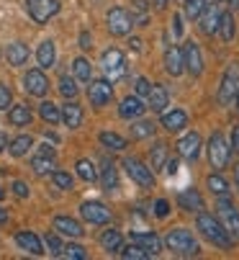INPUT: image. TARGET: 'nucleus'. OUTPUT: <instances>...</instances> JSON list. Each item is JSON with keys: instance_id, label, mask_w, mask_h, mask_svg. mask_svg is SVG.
Returning <instances> with one entry per match:
<instances>
[{"instance_id": "obj_5", "label": "nucleus", "mask_w": 239, "mask_h": 260, "mask_svg": "<svg viewBox=\"0 0 239 260\" xmlns=\"http://www.w3.org/2000/svg\"><path fill=\"white\" fill-rule=\"evenodd\" d=\"M239 93V62H231L221 78V85H219V103L221 106H229Z\"/></svg>"}, {"instance_id": "obj_42", "label": "nucleus", "mask_w": 239, "mask_h": 260, "mask_svg": "<svg viewBox=\"0 0 239 260\" xmlns=\"http://www.w3.org/2000/svg\"><path fill=\"white\" fill-rule=\"evenodd\" d=\"M59 93L64 95V98H75L77 95V83H75V78H59Z\"/></svg>"}, {"instance_id": "obj_49", "label": "nucleus", "mask_w": 239, "mask_h": 260, "mask_svg": "<svg viewBox=\"0 0 239 260\" xmlns=\"http://www.w3.org/2000/svg\"><path fill=\"white\" fill-rule=\"evenodd\" d=\"M134 88H136V95H142V98H147L149 95V80H144V78H139L136 83H134Z\"/></svg>"}, {"instance_id": "obj_24", "label": "nucleus", "mask_w": 239, "mask_h": 260, "mask_svg": "<svg viewBox=\"0 0 239 260\" xmlns=\"http://www.w3.org/2000/svg\"><path fill=\"white\" fill-rule=\"evenodd\" d=\"M162 126L167 129V132H180L183 126H188V114L185 111H167V114L162 116Z\"/></svg>"}, {"instance_id": "obj_36", "label": "nucleus", "mask_w": 239, "mask_h": 260, "mask_svg": "<svg viewBox=\"0 0 239 260\" xmlns=\"http://www.w3.org/2000/svg\"><path fill=\"white\" fill-rule=\"evenodd\" d=\"M39 114H42V119L49 121V124H57V121L62 119V111H59L52 101H44L42 106H39Z\"/></svg>"}, {"instance_id": "obj_3", "label": "nucleus", "mask_w": 239, "mask_h": 260, "mask_svg": "<svg viewBox=\"0 0 239 260\" xmlns=\"http://www.w3.org/2000/svg\"><path fill=\"white\" fill-rule=\"evenodd\" d=\"M229 157H231V147L226 142V137L221 132H214L211 139H209V162L214 170H224L229 165Z\"/></svg>"}, {"instance_id": "obj_7", "label": "nucleus", "mask_w": 239, "mask_h": 260, "mask_svg": "<svg viewBox=\"0 0 239 260\" xmlns=\"http://www.w3.org/2000/svg\"><path fill=\"white\" fill-rule=\"evenodd\" d=\"M106 21H108V31L113 36H129L134 28V16L126 8H111Z\"/></svg>"}, {"instance_id": "obj_54", "label": "nucleus", "mask_w": 239, "mask_h": 260, "mask_svg": "<svg viewBox=\"0 0 239 260\" xmlns=\"http://www.w3.org/2000/svg\"><path fill=\"white\" fill-rule=\"evenodd\" d=\"M221 3H226L231 11H239V0H221Z\"/></svg>"}, {"instance_id": "obj_60", "label": "nucleus", "mask_w": 239, "mask_h": 260, "mask_svg": "<svg viewBox=\"0 0 239 260\" xmlns=\"http://www.w3.org/2000/svg\"><path fill=\"white\" fill-rule=\"evenodd\" d=\"M0 199H3V188H0Z\"/></svg>"}, {"instance_id": "obj_37", "label": "nucleus", "mask_w": 239, "mask_h": 260, "mask_svg": "<svg viewBox=\"0 0 239 260\" xmlns=\"http://www.w3.org/2000/svg\"><path fill=\"white\" fill-rule=\"evenodd\" d=\"M206 185L211 188V193H216V196H226L229 193V183L219 175V173H214V175H209V180H206Z\"/></svg>"}, {"instance_id": "obj_22", "label": "nucleus", "mask_w": 239, "mask_h": 260, "mask_svg": "<svg viewBox=\"0 0 239 260\" xmlns=\"http://www.w3.org/2000/svg\"><path fill=\"white\" fill-rule=\"evenodd\" d=\"M147 101H149V108H152V111L162 114V111L167 108V103H170V95H167V90H165L162 85H152V88H149Z\"/></svg>"}, {"instance_id": "obj_12", "label": "nucleus", "mask_w": 239, "mask_h": 260, "mask_svg": "<svg viewBox=\"0 0 239 260\" xmlns=\"http://www.w3.org/2000/svg\"><path fill=\"white\" fill-rule=\"evenodd\" d=\"M183 62H185V70L193 78H198L203 72V54H201V49H198L195 42H188L183 47Z\"/></svg>"}, {"instance_id": "obj_13", "label": "nucleus", "mask_w": 239, "mask_h": 260, "mask_svg": "<svg viewBox=\"0 0 239 260\" xmlns=\"http://www.w3.org/2000/svg\"><path fill=\"white\" fill-rule=\"evenodd\" d=\"M219 16H221L219 3H214V0H206L201 16H198V21H201V23H198V26H201V31H203V34H216V28H219Z\"/></svg>"}, {"instance_id": "obj_59", "label": "nucleus", "mask_w": 239, "mask_h": 260, "mask_svg": "<svg viewBox=\"0 0 239 260\" xmlns=\"http://www.w3.org/2000/svg\"><path fill=\"white\" fill-rule=\"evenodd\" d=\"M234 180H236V188H239V165L234 168Z\"/></svg>"}, {"instance_id": "obj_18", "label": "nucleus", "mask_w": 239, "mask_h": 260, "mask_svg": "<svg viewBox=\"0 0 239 260\" xmlns=\"http://www.w3.org/2000/svg\"><path fill=\"white\" fill-rule=\"evenodd\" d=\"M144 103H142V98H136V95H129V98H124L121 101V106H118V114H121V119H139L142 114H144Z\"/></svg>"}, {"instance_id": "obj_31", "label": "nucleus", "mask_w": 239, "mask_h": 260, "mask_svg": "<svg viewBox=\"0 0 239 260\" xmlns=\"http://www.w3.org/2000/svg\"><path fill=\"white\" fill-rule=\"evenodd\" d=\"M8 121L13 124V126H26L28 121H31V111H28V106H11V111H8Z\"/></svg>"}, {"instance_id": "obj_43", "label": "nucleus", "mask_w": 239, "mask_h": 260, "mask_svg": "<svg viewBox=\"0 0 239 260\" xmlns=\"http://www.w3.org/2000/svg\"><path fill=\"white\" fill-rule=\"evenodd\" d=\"M203 6H206V0H185V16H188L190 21H195L198 16H201Z\"/></svg>"}, {"instance_id": "obj_32", "label": "nucleus", "mask_w": 239, "mask_h": 260, "mask_svg": "<svg viewBox=\"0 0 239 260\" xmlns=\"http://www.w3.org/2000/svg\"><path fill=\"white\" fill-rule=\"evenodd\" d=\"M31 144H33V139H31L28 134H21V137H16V139L8 144V152H11L13 157H23V155L31 150Z\"/></svg>"}, {"instance_id": "obj_4", "label": "nucleus", "mask_w": 239, "mask_h": 260, "mask_svg": "<svg viewBox=\"0 0 239 260\" xmlns=\"http://www.w3.org/2000/svg\"><path fill=\"white\" fill-rule=\"evenodd\" d=\"M219 221L224 224V230L229 232V237L234 240V242H239V211H236V206L226 199V196H219Z\"/></svg>"}, {"instance_id": "obj_38", "label": "nucleus", "mask_w": 239, "mask_h": 260, "mask_svg": "<svg viewBox=\"0 0 239 260\" xmlns=\"http://www.w3.org/2000/svg\"><path fill=\"white\" fill-rule=\"evenodd\" d=\"M118 252H121V257H126V260H147L149 257V252L142 247V245H129V247H121V250H118Z\"/></svg>"}, {"instance_id": "obj_19", "label": "nucleus", "mask_w": 239, "mask_h": 260, "mask_svg": "<svg viewBox=\"0 0 239 260\" xmlns=\"http://www.w3.org/2000/svg\"><path fill=\"white\" fill-rule=\"evenodd\" d=\"M16 245L21 250H26L28 255H42L44 252V242L39 240L36 235H31V232H18L16 235Z\"/></svg>"}, {"instance_id": "obj_14", "label": "nucleus", "mask_w": 239, "mask_h": 260, "mask_svg": "<svg viewBox=\"0 0 239 260\" xmlns=\"http://www.w3.org/2000/svg\"><path fill=\"white\" fill-rule=\"evenodd\" d=\"M88 98H90V103H93L95 108H103V106L113 98L111 83H108V80H93V83L88 85Z\"/></svg>"}, {"instance_id": "obj_45", "label": "nucleus", "mask_w": 239, "mask_h": 260, "mask_svg": "<svg viewBox=\"0 0 239 260\" xmlns=\"http://www.w3.org/2000/svg\"><path fill=\"white\" fill-rule=\"evenodd\" d=\"M131 3H134V11H136L134 23H147V11H149V3H147V0H131Z\"/></svg>"}, {"instance_id": "obj_50", "label": "nucleus", "mask_w": 239, "mask_h": 260, "mask_svg": "<svg viewBox=\"0 0 239 260\" xmlns=\"http://www.w3.org/2000/svg\"><path fill=\"white\" fill-rule=\"evenodd\" d=\"M13 193H16L18 199H26V196H28V188H26L23 180H16V183H13Z\"/></svg>"}, {"instance_id": "obj_8", "label": "nucleus", "mask_w": 239, "mask_h": 260, "mask_svg": "<svg viewBox=\"0 0 239 260\" xmlns=\"http://www.w3.org/2000/svg\"><path fill=\"white\" fill-rule=\"evenodd\" d=\"M54 168H57V150L52 144H39V152L31 160V170L36 175H52Z\"/></svg>"}, {"instance_id": "obj_26", "label": "nucleus", "mask_w": 239, "mask_h": 260, "mask_svg": "<svg viewBox=\"0 0 239 260\" xmlns=\"http://www.w3.org/2000/svg\"><path fill=\"white\" fill-rule=\"evenodd\" d=\"M54 230H59V235H67V237H80L83 235V227H80L75 219H70V216H57L54 219Z\"/></svg>"}, {"instance_id": "obj_11", "label": "nucleus", "mask_w": 239, "mask_h": 260, "mask_svg": "<svg viewBox=\"0 0 239 260\" xmlns=\"http://www.w3.org/2000/svg\"><path fill=\"white\" fill-rule=\"evenodd\" d=\"M80 214H83L90 224H108L111 221V211L100 201H85L83 206H80Z\"/></svg>"}, {"instance_id": "obj_16", "label": "nucleus", "mask_w": 239, "mask_h": 260, "mask_svg": "<svg viewBox=\"0 0 239 260\" xmlns=\"http://www.w3.org/2000/svg\"><path fill=\"white\" fill-rule=\"evenodd\" d=\"M178 152L183 160H195L198 155H201V137H198L195 132L185 134L180 142H178Z\"/></svg>"}, {"instance_id": "obj_29", "label": "nucleus", "mask_w": 239, "mask_h": 260, "mask_svg": "<svg viewBox=\"0 0 239 260\" xmlns=\"http://www.w3.org/2000/svg\"><path fill=\"white\" fill-rule=\"evenodd\" d=\"M62 121L70 126V129H80V124H83V111H80L77 103H67L62 108Z\"/></svg>"}, {"instance_id": "obj_40", "label": "nucleus", "mask_w": 239, "mask_h": 260, "mask_svg": "<svg viewBox=\"0 0 239 260\" xmlns=\"http://www.w3.org/2000/svg\"><path fill=\"white\" fill-rule=\"evenodd\" d=\"M59 255L67 257V260H85V257H88V252H85L83 245H67V247H62Z\"/></svg>"}, {"instance_id": "obj_27", "label": "nucleus", "mask_w": 239, "mask_h": 260, "mask_svg": "<svg viewBox=\"0 0 239 260\" xmlns=\"http://www.w3.org/2000/svg\"><path fill=\"white\" fill-rule=\"evenodd\" d=\"M234 31H236L234 16H231V11H224V13L219 16V28H216V34L221 36L224 42H231V39H234Z\"/></svg>"}, {"instance_id": "obj_34", "label": "nucleus", "mask_w": 239, "mask_h": 260, "mask_svg": "<svg viewBox=\"0 0 239 260\" xmlns=\"http://www.w3.org/2000/svg\"><path fill=\"white\" fill-rule=\"evenodd\" d=\"M72 75H75L77 83H88V80H90V62L83 59V57H77V59L72 62Z\"/></svg>"}, {"instance_id": "obj_55", "label": "nucleus", "mask_w": 239, "mask_h": 260, "mask_svg": "<svg viewBox=\"0 0 239 260\" xmlns=\"http://www.w3.org/2000/svg\"><path fill=\"white\" fill-rule=\"evenodd\" d=\"M149 3H152L154 8H159V11H162V8L167 6V0H149Z\"/></svg>"}, {"instance_id": "obj_51", "label": "nucleus", "mask_w": 239, "mask_h": 260, "mask_svg": "<svg viewBox=\"0 0 239 260\" xmlns=\"http://www.w3.org/2000/svg\"><path fill=\"white\" fill-rule=\"evenodd\" d=\"M231 144H234V150L239 152V126L234 129V134H231Z\"/></svg>"}, {"instance_id": "obj_48", "label": "nucleus", "mask_w": 239, "mask_h": 260, "mask_svg": "<svg viewBox=\"0 0 239 260\" xmlns=\"http://www.w3.org/2000/svg\"><path fill=\"white\" fill-rule=\"evenodd\" d=\"M47 245H49V247H52V252L59 257V252H62V247H64V245H62V240H59L57 235H47Z\"/></svg>"}, {"instance_id": "obj_35", "label": "nucleus", "mask_w": 239, "mask_h": 260, "mask_svg": "<svg viewBox=\"0 0 239 260\" xmlns=\"http://www.w3.org/2000/svg\"><path fill=\"white\" fill-rule=\"evenodd\" d=\"M165 162H167V144L165 142H157L152 147V168L154 170H162Z\"/></svg>"}, {"instance_id": "obj_21", "label": "nucleus", "mask_w": 239, "mask_h": 260, "mask_svg": "<svg viewBox=\"0 0 239 260\" xmlns=\"http://www.w3.org/2000/svg\"><path fill=\"white\" fill-rule=\"evenodd\" d=\"M100 185L106 191H116L118 188V170L111 160H100Z\"/></svg>"}, {"instance_id": "obj_17", "label": "nucleus", "mask_w": 239, "mask_h": 260, "mask_svg": "<svg viewBox=\"0 0 239 260\" xmlns=\"http://www.w3.org/2000/svg\"><path fill=\"white\" fill-rule=\"evenodd\" d=\"M131 240H134L136 245H142L149 255L162 252V240H159L154 232H139V230H134V232H131Z\"/></svg>"}, {"instance_id": "obj_56", "label": "nucleus", "mask_w": 239, "mask_h": 260, "mask_svg": "<svg viewBox=\"0 0 239 260\" xmlns=\"http://www.w3.org/2000/svg\"><path fill=\"white\" fill-rule=\"evenodd\" d=\"M142 44H144L142 39H131V49H134V52H142Z\"/></svg>"}, {"instance_id": "obj_33", "label": "nucleus", "mask_w": 239, "mask_h": 260, "mask_svg": "<svg viewBox=\"0 0 239 260\" xmlns=\"http://www.w3.org/2000/svg\"><path fill=\"white\" fill-rule=\"evenodd\" d=\"M100 144L108 147L111 152H121V150H126V139H124V137H118V134H113V132H103V134H100Z\"/></svg>"}, {"instance_id": "obj_9", "label": "nucleus", "mask_w": 239, "mask_h": 260, "mask_svg": "<svg viewBox=\"0 0 239 260\" xmlns=\"http://www.w3.org/2000/svg\"><path fill=\"white\" fill-rule=\"evenodd\" d=\"M26 11L36 23H47L59 13V0H26Z\"/></svg>"}, {"instance_id": "obj_52", "label": "nucleus", "mask_w": 239, "mask_h": 260, "mask_svg": "<svg viewBox=\"0 0 239 260\" xmlns=\"http://www.w3.org/2000/svg\"><path fill=\"white\" fill-rule=\"evenodd\" d=\"M180 21H183L180 16H175V18H173V23H175V34H178V36L183 34V23H180Z\"/></svg>"}, {"instance_id": "obj_28", "label": "nucleus", "mask_w": 239, "mask_h": 260, "mask_svg": "<svg viewBox=\"0 0 239 260\" xmlns=\"http://www.w3.org/2000/svg\"><path fill=\"white\" fill-rule=\"evenodd\" d=\"M54 42H42L39 44V49H36V62H39V67L42 70H47V67H52L54 64Z\"/></svg>"}, {"instance_id": "obj_46", "label": "nucleus", "mask_w": 239, "mask_h": 260, "mask_svg": "<svg viewBox=\"0 0 239 260\" xmlns=\"http://www.w3.org/2000/svg\"><path fill=\"white\" fill-rule=\"evenodd\" d=\"M11 103H13L11 88H8L6 83H0V111H6V108H11Z\"/></svg>"}, {"instance_id": "obj_25", "label": "nucleus", "mask_w": 239, "mask_h": 260, "mask_svg": "<svg viewBox=\"0 0 239 260\" xmlns=\"http://www.w3.org/2000/svg\"><path fill=\"white\" fill-rule=\"evenodd\" d=\"M6 59H8V64L21 67V64L28 59V49H26V44H21V42L8 44V49H6Z\"/></svg>"}, {"instance_id": "obj_1", "label": "nucleus", "mask_w": 239, "mask_h": 260, "mask_svg": "<svg viewBox=\"0 0 239 260\" xmlns=\"http://www.w3.org/2000/svg\"><path fill=\"white\" fill-rule=\"evenodd\" d=\"M195 227H198V232H201L211 245H216V247H221V250H231L234 240L229 237V232L224 230V224H221L216 216H211V214H206V211H203V214L198 211Z\"/></svg>"}, {"instance_id": "obj_2", "label": "nucleus", "mask_w": 239, "mask_h": 260, "mask_svg": "<svg viewBox=\"0 0 239 260\" xmlns=\"http://www.w3.org/2000/svg\"><path fill=\"white\" fill-rule=\"evenodd\" d=\"M165 245H167L170 252H175V255H180V257H193V255L201 252V247H198L195 237H193L188 230H183V227L173 230V232L165 237Z\"/></svg>"}, {"instance_id": "obj_39", "label": "nucleus", "mask_w": 239, "mask_h": 260, "mask_svg": "<svg viewBox=\"0 0 239 260\" xmlns=\"http://www.w3.org/2000/svg\"><path fill=\"white\" fill-rule=\"evenodd\" d=\"M154 124L152 121H147V119H142V121H136L134 126H131V134L136 137V139H147V137H152L154 134Z\"/></svg>"}, {"instance_id": "obj_30", "label": "nucleus", "mask_w": 239, "mask_h": 260, "mask_svg": "<svg viewBox=\"0 0 239 260\" xmlns=\"http://www.w3.org/2000/svg\"><path fill=\"white\" fill-rule=\"evenodd\" d=\"M100 245L108 250V252H118L124 247V237H121V232H116V230H106L103 235H100Z\"/></svg>"}, {"instance_id": "obj_6", "label": "nucleus", "mask_w": 239, "mask_h": 260, "mask_svg": "<svg viewBox=\"0 0 239 260\" xmlns=\"http://www.w3.org/2000/svg\"><path fill=\"white\" fill-rule=\"evenodd\" d=\"M100 67L108 80H121L126 75V57L118 49H106L100 57Z\"/></svg>"}, {"instance_id": "obj_44", "label": "nucleus", "mask_w": 239, "mask_h": 260, "mask_svg": "<svg viewBox=\"0 0 239 260\" xmlns=\"http://www.w3.org/2000/svg\"><path fill=\"white\" fill-rule=\"evenodd\" d=\"M52 183L57 185V188H62V191L72 188V178L67 173H62V170H52Z\"/></svg>"}, {"instance_id": "obj_62", "label": "nucleus", "mask_w": 239, "mask_h": 260, "mask_svg": "<svg viewBox=\"0 0 239 260\" xmlns=\"http://www.w3.org/2000/svg\"><path fill=\"white\" fill-rule=\"evenodd\" d=\"M214 3H221V0H214Z\"/></svg>"}, {"instance_id": "obj_10", "label": "nucleus", "mask_w": 239, "mask_h": 260, "mask_svg": "<svg viewBox=\"0 0 239 260\" xmlns=\"http://www.w3.org/2000/svg\"><path fill=\"white\" fill-rule=\"evenodd\" d=\"M124 168H126L129 178H131L136 185H142V188H154V175H152V170H149L142 160L129 157V160L124 162Z\"/></svg>"}, {"instance_id": "obj_58", "label": "nucleus", "mask_w": 239, "mask_h": 260, "mask_svg": "<svg viewBox=\"0 0 239 260\" xmlns=\"http://www.w3.org/2000/svg\"><path fill=\"white\" fill-rule=\"evenodd\" d=\"M6 221H8V211L0 206V224H6Z\"/></svg>"}, {"instance_id": "obj_47", "label": "nucleus", "mask_w": 239, "mask_h": 260, "mask_svg": "<svg viewBox=\"0 0 239 260\" xmlns=\"http://www.w3.org/2000/svg\"><path fill=\"white\" fill-rule=\"evenodd\" d=\"M167 214H170V204H167L165 199H157V201H154V216L165 219Z\"/></svg>"}, {"instance_id": "obj_53", "label": "nucleus", "mask_w": 239, "mask_h": 260, "mask_svg": "<svg viewBox=\"0 0 239 260\" xmlns=\"http://www.w3.org/2000/svg\"><path fill=\"white\" fill-rule=\"evenodd\" d=\"M80 47H85V49L90 47V36H88V34H83V36H80Z\"/></svg>"}, {"instance_id": "obj_15", "label": "nucleus", "mask_w": 239, "mask_h": 260, "mask_svg": "<svg viewBox=\"0 0 239 260\" xmlns=\"http://www.w3.org/2000/svg\"><path fill=\"white\" fill-rule=\"evenodd\" d=\"M23 83H26V90L31 95H36V98H44L47 90H49V80H47V75H44L42 70H28Z\"/></svg>"}, {"instance_id": "obj_61", "label": "nucleus", "mask_w": 239, "mask_h": 260, "mask_svg": "<svg viewBox=\"0 0 239 260\" xmlns=\"http://www.w3.org/2000/svg\"><path fill=\"white\" fill-rule=\"evenodd\" d=\"M236 103H239V93H236Z\"/></svg>"}, {"instance_id": "obj_23", "label": "nucleus", "mask_w": 239, "mask_h": 260, "mask_svg": "<svg viewBox=\"0 0 239 260\" xmlns=\"http://www.w3.org/2000/svg\"><path fill=\"white\" fill-rule=\"evenodd\" d=\"M178 204H180V209H185V211H201V209H203V199H201V193H198L195 188H185V191L178 196Z\"/></svg>"}, {"instance_id": "obj_57", "label": "nucleus", "mask_w": 239, "mask_h": 260, "mask_svg": "<svg viewBox=\"0 0 239 260\" xmlns=\"http://www.w3.org/2000/svg\"><path fill=\"white\" fill-rule=\"evenodd\" d=\"M6 147H8V139H6V134H3V132H0V152H3Z\"/></svg>"}, {"instance_id": "obj_41", "label": "nucleus", "mask_w": 239, "mask_h": 260, "mask_svg": "<svg viewBox=\"0 0 239 260\" xmlns=\"http://www.w3.org/2000/svg\"><path fill=\"white\" fill-rule=\"evenodd\" d=\"M75 170H77V175L83 178V180H95V170H93V162L90 160H77V165H75Z\"/></svg>"}, {"instance_id": "obj_20", "label": "nucleus", "mask_w": 239, "mask_h": 260, "mask_svg": "<svg viewBox=\"0 0 239 260\" xmlns=\"http://www.w3.org/2000/svg\"><path fill=\"white\" fill-rule=\"evenodd\" d=\"M165 70L170 72L173 78L183 75V70H185V62H183V49L170 47V49L165 52Z\"/></svg>"}]
</instances>
